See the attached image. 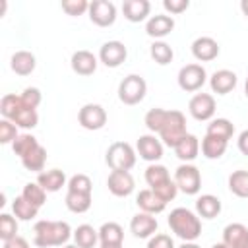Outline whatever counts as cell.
Listing matches in <instances>:
<instances>
[{"instance_id":"1","label":"cell","mask_w":248,"mask_h":248,"mask_svg":"<svg viewBox=\"0 0 248 248\" xmlns=\"http://www.w3.org/2000/svg\"><path fill=\"white\" fill-rule=\"evenodd\" d=\"M149 132L159 134V140L169 145L176 147V143L188 134L186 132V116L180 110H165V108H149L143 118Z\"/></svg>"},{"instance_id":"2","label":"cell","mask_w":248,"mask_h":248,"mask_svg":"<svg viewBox=\"0 0 248 248\" xmlns=\"http://www.w3.org/2000/svg\"><path fill=\"white\" fill-rule=\"evenodd\" d=\"M72 227L66 221H37L33 227V244L39 248H52V246H64L70 240Z\"/></svg>"},{"instance_id":"3","label":"cell","mask_w":248,"mask_h":248,"mask_svg":"<svg viewBox=\"0 0 248 248\" xmlns=\"http://www.w3.org/2000/svg\"><path fill=\"white\" fill-rule=\"evenodd\" d=\"M0 112L6 120L14 122L17 128H35L39 124V114H37V108H31L27 107L19 95H14V93H8L2 97L0 101Z\"/></svg>"},{"instance_id":"4","label":"cell","mask_w":248,"mask_h":248,"mask_svg":"<svg viewBox=\"0 0 248 248\" xmlns=\"http://www.w3.org/2000/svg\"><path fill=\"white\" fill-rule=\"evenodd\" d=\"M170 231L182 238L184 242H194L200 238L202 234V221L198 217V213L190 211L188 207H176L169 213V219H167Z\"/></svg>"},{"instance_id":"5","label":"cell","mask_w":248,"mask_h":248,"mask_svg":"<svg viewBox=\"0 0 248 248\" xmlns=\"http://www.w3.org/2000/svg\"><path fill=\"white\" fill-rule=\"evenodd\" d=\"M145 182L147 186L163 200V202H170L176 198L178 194V188L174 184V178H170L169 170L165 165H159V163H151L147 169H145Z\"/></svg>"},{"instance_id":"6","label":"cell","mask_w":248,"mask_h":248,"mask_svg":"<svg viewBox=\"0 0 248 248\" xmlns=\"http://www.w3.org/2000/svg\"><path fill=\"white\" fill-rule=\"evenodd\" d=\"M105 161L110 170H130L136 165V149L128 141H114L108 145Z\"/></svg>"},{"instance_id":"7","label":"cell","mask_w":248,"mask_h":248,"mask_svg":"<svg viewBox=\"0 0 248 248\" xmlns=\"http://www.w3.org/2000/svg\"><path fill=\"white\" fill-rule=\"evenodd\" d=\"M145 93H147V83L140 74L126 76L118 85V99L128 107L141 103L145 99Z\"/></svg>"},{"instance_id":"8","label":"cell","mask_w":248,"mask_h":248,"mask_svg":"<svg viewBox=\"0 0 248 248\" xmlns=\"http://www.w3.org/2000/svg\"><path fill=\"white\" fill-rule=\"evenodd\" d=\"M178 87L186 93H196L200 91L205 81H207V72L202 64H186L178 70Z\"/></svg>"},{"instance_id":"9","label":"cell","mask_w":248,"mask_h":248,"mask_svg":"<svg viewBox=\"0 0 248 248\" xmlns=\"http://www.w3.org/2000/svg\"><path fill=\"white\" fill-rule=\"evenodd\" d=\"M174 184L186 196H196L202 188V174H200L198 167L192 163H182L174 170Z\"/></svg>"},{"instance_id":"10","label":"cell","mask_w":248,"mask_h":248,"mask_svg":"<svg viewBox=\"0 0 248 248\" xmlns=\"http://www.w3.org/2000/svg\"><path fill=\"white\" fill-rule=\"evenodd\" d=\"M215 108V97L211 93H196L188 103V112L192 114V118L200 122L213 120Z\"/></svg>"},{"instance_id":"11","label":"cell","mask_w":248,"mask_h":248,"mask_svg":"<svg viewBox=\"0 0 248 248\" xmlns=\"http://www.w3.org/2000/svg\"><path fill=\"white\" fill-rule=\"evenodd\" d=\"M78 122L85 130H101L107 124V110L97 103H87L78 112Z\"/></svg>"},{"instance_id":"12","label":"cell","mask_w":248,"mask_h":248,"mask_svg":"<svg viewBox=\"0 0 248 248\" xmlns=\"http://www.w3.org/2000/svg\"><path fill=\"white\" fill-rule=\"evenodd\" d=\"M89 19L97 27H110L116 21V6L108 0H93L89 2Z\"/></svg>"},{"instance_id":"13","label":"cell","mask_w":248,"mask_h":248,"mask_svg":"<svg viewBox=\"0 0 248 248\" xmlns=\"http://www.w3.org/2000/svg\"><path fill=\"white\" fill-rule=\"evenodd\" d=\"M128 56V48L122 41H107L99 48V60L107 68H118Z\"/></svg>"},{"instance_id":"14","label":"cell","mask_w":248,"mask_h":248,"mask_svg":"<svg viewBox=\"0 0 248 248\" xmlns=\"http://www.w3.org/2000/svg\"><path fill=\"white\" fill-rule=\"evenodd\" d=\"M136 151L143 161L157 163L163 157V141L155 138V134H143L136 141Z\"/></svg>"},{"instance_id":"15","label":"cell","mask_w":248,"mask_h":248,"mask_svg":"<svg viewBox=\"0 0 248 248\" xmlns=\"http://www.w3.org/2000/svg\"><path fill=\"white\" fill-rule=\"evenodd\" d=\"M107 186L112 196L126 198L134 192V176L130 174V170H110L107 178Z\"/></svg>"},{"instance_id":"16","label":"cell","mask_w":248,"mask_h":248,"mask_svg":"<svg viewBox=\"0 0 248 248\" xmlns=\"http://www.w3.org/2000/svg\"><path fill=\"white\" fill-rule=\"evenodd\" d=\"M157 227H159V223H157L155 215L145 213V211L136 213L130 221V231L136 238H151L157 232Z\"/></svg>"},{"instance_id":"17","label":"cell","mask_w":248,"mask_h":248,"mask_svg":"<svg viewBox=\"0 0 248 248\" xmlns=\"http://www.w3.org/2000/svg\"><path fill=\"white\" fill-rule=\"evenodd\" d=\"M172 29H174V19H172V16H167V14H155L145 23V33L155 41H161Z\"/></svg>"},{"instance_id":"18","label":"cell","mask_w":248,"mask_h":248,"mask_svg":"<svg viewBox=\"0 0 248 248\" xmlns=\"http://www.w3.org/2000/svg\"><path fill=\"white\" fill-rule=\"evenodd\" d=\"M192 54L200 62H211L219 56V43L213 37H207V35L198 37L192 43Z\"/></svg>"},{"instance_id":"19","label":"cell","mask_w":248,"mask_h":248,"mask_svg":"<svg viewBox=\"0 0 248 248\" xmlns=\"http://www.w3.org/2000/svg\"><path fill=\"white\" fill-rule=\"evenodd\" d=\"M223 244L227 248H248V227L242 223H229L223 229Z\"/></svg>"},{"instance_id":"20","label":"cell","mask_w":248,"mask_h":248,"mask_svg":"<svg viewBox=\"0 0 248 248\" xmlns=\"http://www.w3.org/2000/svg\"><path fill=\"white\" fill-rule=\"evenodd\" d=\"M70 64H72V70H74L78 76H91V74H95L99 60H97V56H95L91 50L81 48V50H76V52L72 54Z\"/></svg>"},{"instance_id":"21","label":"cell","mask_w":248,"mask_h":248,"mask_svg":"<svg viewBox=\"0 0 248 248\" xmlns=\"http://www.w3.org/2000/svg\"><path fill=\"white\" fill-rule=\"evenodd\" d=\"M236 81H238L236 74H234L232 70H225V68L213 72L211 78H209L211 91L217 93V95H227V93H231V91L236 87Z\"/></svg>"},{"instance_id":"22","label":"cell","mask_w":248,"mask_h":248,"mask_svg":"<svg viewBox=\"0 0 248 248\" xmlns=\"http://www.w3.org/2000/svg\"><path fill=\"white\" fill-rule=\"evenodd\" d=\"M149 12H151L149 0H124L122 2V14L132 23H140L147 19Z\"/></svg>"},{"instance_id":"23","label":"cell","mask_w":248,"mask_h":248,"mask_svg":"<svg viewBox=\"0 0 248 248\" xmlns=\"http://www.w3.org/2000/svg\"><path fill=\"white\" fill-rule=\"evenodd\" d=\"M136 203H138V207L141 211L151 213V215H157V213L165 211V207H167V202H163L151 188L140 190V194L136 196Z\"/></svg>"},{"instance_id":"24","label":"cell","mask_w":248,"mask_h":248,"mask_svg":"<svg viewBox=\"0 0 248 248\" xmlns=\"http://www.w3.org/2000/svg\"><path fill=\"white\" fill-rule=\"evenodd\" d=\"M35 66H37V58L29 50H17L10 58V68L17 76H29V74H33L35 72Z\"/></svg>"},{"instance_id":"25","label":"cell","mask_w":248,"mask_h":248,"mask_svg":"<svg viewBox=\"0 0 248 248\" xmlns=\"http://www.w3.org/2000/svg\"><path fill=\"white\" fill-rule=\"evenodd\" d=\"M227 145H229L227 140L217 138V136H211V134H205L203 140H202V143H200V149H202V155L205 159H219V157L225 155Z\"/></svg>"},{"instance_id":"26","label":"cell","mask_w":248,"mask_h":248,"mask_svg":"<svg viewBox=\"0 0 248 248\" xmlns=\"http://www.w3.org/2000/svg\"><path fill=\"white\" fill-rule=\"evenodd\" d=\"M221 200L213 194H202L198 200H196V213L198 217H203V219H213L221 213Z\"/></svg>"},{"instance_id":"27","label":"cell","mask_w":248,"mask_h":248,"mask_svg":"<svg viewBox=\"0 0 248 248\" xmlns=\"http://www.w3.org/2000/svg\"><path fill=\"white\" fill-rule=\"evenodd\" d=\"M174 153H176V157H178L180 161H184V163L194 161V159L198 157V153H200V140H198L194 134H186V136L176 143Z\"/></svg>"},{"instance_id":"28","label":"cell","mask_w":248,"mask_h":248,"mask_svg":"<svg viewBox=\"0 0 248 248\" xmlns=\"http://www.w3.org/2000/svg\"><path fill=\"white\" fill-rule=\"evenodd\" d=\"M37 182L46 190V192H58L62 186H66V174L60 169H50L43 170L37 176Z\"/></svg>"},{"instance_id":"29","label":"cell","mask_w":248,"mask_h":248,"mask_svg":"<svg viewBox=\"0 0 248 248\" xmlns=\"http://www.w3.org/2000/svg\"><path fill=\"white\" fill-rule=\"evenodd\" d=\"M21 165L27 169V170H33V172H43L45 169V163H46V149L39 143L35 145L27 155H23L21 159Z\"/></svg>"},{"instance_id":"30","label":"cell","mask_w":248,"mask_h":248,"mask_svg":"<svg viewBox=\"0 0 248 248\" xmlns=\"http://www.w3.org/2000/svg\"><path fill=\"white\" fill-rule=\"evenodd\" d=\"M74 242L78 248H95V244L99 242V231L83 223L74 231Z\"/></svg>"},{"instance_id":"31","label":"cell","mask_w":248,"mask_h":248,"mask_svg":"<svg viewBox=\"0 0 248 248\" xmlns=\"http://www.w3.org/2000/svg\"><path fill=\"white\" fill-rule=\"evenodd\" d=\"M122 240H124V229L118 223L108 221V223L101 225V229H99L101 244H122Z\"/></svg>"},{"instance_id":"32","label":"cell","mask_w":248,"mask_h":248,"mask_svg":"<svg viewBox=\"0 0 248 248\" xmlns=\"http://www.w3.org/2000/svg\"><path fill=\"white\" fill-rule=\"evenodd\" d=\"M12 211H14L16 219H19V221H31V219L37 217L39 207L33 205V203H29L23 196H16L14 202H12Z\"/></svg>"},{"instance_id":"33","label":"cell","mask_w":248,"mask_h":248,"mask_svg":"<svg viewBox=\"0 0 248 248\" xmlns=\"http://www.w3.org/2000/svg\"><path fill=\"white\" fill-rule=\"evenodd\" d=\"M149 54H151L153 62H157L159 66H167L174 58L172 46L169 43H165V41H153L151 46H149Z\"/></svg>"},{"instance_id":"34","label":"cell","mask_w":248,"mask_h":248,"mask_svg":"<svg viewBox=\"0 0 248 248\" xmlns=\"http://www.w3.org/2000/svg\"><path fill=\"white\" fill-rule=\"evenodd\" d=\"M229 190L236 198H248V170H232L229 174Z\"/></svg>"},{"instance_id":"35","label":"cell","mask_w":248,"mask_h":248,"mask_svg":"<svg viewBox=\"0 0 248 248\" xmlns=\"http://www.w3.org/2000/svg\"><path fill=\"white\" fill-rule=\"evenodd\" d=\"M205 134H211V136H217V138H223L229 141L234 134V124L229 118H213V120H209Z\"/></svg>"},{"instance_id":"36","label":"cell","mask_w":248,"mask_h":248,"mask_svg":"<svg viewBox=\"0 0 248 248\" xmlns=\"http://www.w3.org/2000/svg\"><path fill=\"white\" fill-rule=\"evenodd\" d=\"M66 207L72 213H85L91 207V194H78V192H66Z\"/></svg>"},{"instance_id":"37","label":"cell","mask_w":248,"mask_h":248,"mask_svg":"<svg viewBox=\"0 0 248 248\" xmlns=\"http://www.w3.org/2000/svg\"><path fill=\"white\" fill-rule=\"evenodd\" d=\"M21 196L29 202V203H33V205H37L39 209L45 205V202H46V190L39 184V182H27L25 186H23V190H21Z\"/></svg>"},{"instance_id":"38","label":"cell","mask_w":248,"mask_h":248,"mask_svg":"<svg viewBox=\"0 0 248 248\" xmlns=\"http://www.w3.org/2000/svg\"><path fill=\"white\" fill-rule=\"evenodd\" d=\"M35 145H39V141H37L35 136H31V134H19V136L14 140V143H12V149H14V153L21 159V157L27 155Z\"/></svg>"},{"instance_id":"39","label":"cell","mask_w":248,"mask_h":248,"mask_svg":"<svg viewBox=\"0 0 248 248\" xmlns=\"http://www.w3.org/2000/svg\"><path fill=\"white\" fill-rule=\"evenodd\" d=\"M68 192H78V194H91L93 192V182L87 174L78 172L68 180Z\"/></svg>"},{"instance_id":"40","label":"cell","mask_w":248,"mask_h":248,"mask_svg":"<svg viewBox=\"0 0 248 248\" xmlns=\"http://www.w3.org/2000/svg\"><path fill=\"white\" fill-rule=\"evenodd\" d=\"M14 236H17V219L12 217L10 213H2L0 215V238L6 242Z\"/></svg>"},{"instance_id":"41","label":"cell","mask_w":248,"mask_h":248,"mask_svg":"<svg viewBox=\"0 0 248 248\" xmlns=\"http://www.w3.org/2000/svg\"><path fill=\"white\" fill-rule=\"evenodd\" d=\"M19 134H17V126L14 124V122H10V120H6V118H2L0 120V143H14V140L17 138Z\"/></svg>"},{"instance_id":"42","label":"cell","mask_w":248,"mask_h":248,"mask_svg":"<svg viewBox=\"0 0 248 248\" xmlns=\"http://www.w3.org/2000/svg\"><path fill=\"white\" fill-rule=\"evenodd\" d=\"M62 10L68 16H81L89 12V2L87 0H62Z\"/></svg>"},{"instance_id":"43","label":"cell","mask_w":248,"mask_h":248,"mask_svg":"<svg viewBox=\"0 0 248 248\" xmlns=\"http://www.w3.org/2000/svg\"><path fill=\"white\" fill-rule=\"evenodd\" d=\"M19 97H21V101H23L27 107H31V108H37V107L41 105V99H43V97H41V91H39L37 87H25Z\"/></svg>"},{"instance_id":"44","label":"cell","mask_w":248,"mask_h":248,"mask_svg":"<svg viewBox=\"0 0 248 248\" xmlns=\"http://www.w3.org/2000/svg\"><path fill=\"white\" fill-rule=\"evenodd\" d=\"M147 248H174V242H172V238H170L169 234L157 232V234H153V236L149 238Z\"/></svg>"},{"instance_id":"45","label":"cell","mask_w":248,"mask_h":248,"mask_svg":"<svg viewBox=\"0 0 248 248\" xmlns=\"http://www.w3.org/2000/svg\"><path fill=\"white\" fill-rule=\"evenodd\" d=\"M190 6L188 0H163V8L170 14V16H178L182 12H186Z\"/></svg>"},{"instance_id":"46","label":"cell","mask_w":248,"mask_h":248,"mask_svg":"<svg viewBox=\"0 0 248 248\" xmlns=\"http://www.w3.org/2000/svg\"><path fill=\"white\" fill-rule=\"evenodd\" d=\"M2 248H29V242L23 238V236H14V238H10V240H6L4 244H2Z\"/></svg>"},{"instance_id":"47","label":"cell","mask_w":248,"mask_h":248,"mask_svg":"<svg viewBox=\"0 0 248 248\" xmlns=\"http://www.w3.org/2000/svg\"><path fill=\"white\" fill-rule=\"evenodd\" d=\"M236 145H238V151H240L242 155H246V157H248V130H242V132L238 134Z\"/></svg>"},{"instance_id":"48","label":"cell","mask_w":248,"mask_h":248,"mask_svg":"<svg viewBox=\"0 0 248 248\" xmlns=\"http://www.w3.org/2000/svg\"><path fill=\"white\" fill-rule=\"evenodd\" d=\"M240 10H242V14L248 17V0H242V2H240Z\"/></svg>"},{"instance_id":"49","label":"cell","mask_w":248,"mask_h":248,"mask_svg":"<svg viewBox=\"0 0 248 248\" xmlns=\"http://www.w3.org/2000/svg\"><path fill=\"white\" fill-rule=\"evenodd\" d=\"M178 248H200V246H198L196 242H182Z\"/></svg>"},{"instance_id":"50","label":"cell","mask_w":248,"mask_h":248,"mask_svg":"<svg viewBox=\"0 0 248 248\" xmlns=\"http://www.w3.org/2000/svg\"><path fill=\"white\" fill-rule=\"evenodd\" d=\"M101 248H122V244H101Z\"/></svg>"},{"instance_id":"51","label":"cell","mask_w":248,"mask_h":248,"mask_svg":"<svg viewBox=\"0 0 248 248\" xmlns=\"http://www.w3.org/2000/svg\"><path fill=\"white\" fill-rule=\"evenodd\" d=\"M244 95H246V99H248V78H246V81H244Z\"/></svg>"},{"instance_id":"52","label":"cell","mask_w":248,"mask_h":248,"mask_svg":"<svg viewBox=\"0 0 248 248\" xmlns=\"http://www.w3.org/2000/svg\"><path fill=\"white\" fill-rule=\"evenodd\" d=\"M211 248H227V246H225V244H223V242H217V244H213V246H211Z\"/></svg>"},{"instance_id":"53","label":"cell","mask_w":248,"mask_h":248,"mask_svg":"<svg viewBox=\"0 0 248 248\" xmlns=\"http://www.w3.org/2000/svg\"><path fill=\"white\" fill-rule=\"evenodd\" d=\"M60 248H78L76 244H64V246H60Z\"/></svg>"}]
</instances>
